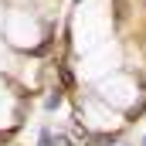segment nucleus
<instances>
[{"label": "nucleus", "instance_id": "nucleus-1", "mask_svg": "<svg viewBox=\"0 0 146 146\" xmlns=\"http://www.w3.org/2000/svg\"><path fill=\"white\" fill-rule=\"evenodd\" d=\"M61 106V92H54V95H48V109H58Z\"/></svg>", "mask_w": 146, "mask_h": 146}]
</instances>
